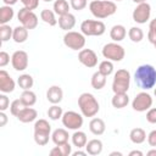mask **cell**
<instances>
[{"label": "cell", "mask_w": 156, "mask_h": 156, "mask_svg": "<svg viewBox=\"0 0 156 156\" xmlns=\"http://www.w3.org/2000/svg\"><path fill=\"white\" fill-rule=\"evenodd\" d=\"M134 80L143 90L154 88L156 85V68L151 65H140L134 73Z\"/></svg>", "instance_id": "cell-1"}, {"label": "cell", "mask_w": 156, "mask_h": 156, "mask_svg": "<svg viewBox=\"0 0 156 156\" xmlns=\"http://www.w3.org/2000/svg\"><path fill=\"white\" fill-rule=\"evenodd\" d=\"M89 10L96 18H106L116 13L117 5L111 0H93L89 5Z\"/></svg>", "instance_id": "cell-2"}, {"label": "cell", "mask_w": 156, "mask_h": 156, "mask_svg": "<svg viewBox=\"0 0 156 156\" xmlns=\"http://www.w3.org/2000/svg\"><path fill=\"white\" fill-rule=\"evenodd\" d=\"M78 106L84 117H94L100 110V105L96 98L90 93H83L79 95Z\"/></svg>", "instance_id": "cell-3"}, {"label": "cell", "mask_w": 156, "mask_h": 156, "mask_svg": "<svg viewBox=\"0 0 156 156\" xmlns=\"http://www.w3.org/2000/svg\"><path fill=\"white\" fill-rule=\"evenodd\" d=\"M130 84V73L127 69H118L115 73L113 82H112V90L115 94L127 93Z\"/></svg>", "instance_id": "cell-4"}, {"label": "cell", "mask_w": 156, "mask_h": 156, "mask_svg": "<svg viewBox=\"0 0 156 156\" xmlns=\"http://www.w3.org/2000/svg\"><path fill=\"white\" fill-rule=\"evenodd\" d=\"M80 30L87 37H100L105 33L106 26L102 21L84 20L80 24Z\"/></svg>", "instance_id": "cell-5"}, {"label": "cell", "mask_w": 156, "mask_h": 156, "mask_svg": "<svg viewBox=\"0 0 156 156\" xmlns=\"http://www.w3.org/2000/svg\"><path fill=\"white\" fill-rule=\"evenodd\" d=\"M102 55L105 58L112 61V62H119L124 58L126 51L122 45L115 43H108L102 48Z\"/></svg>", "instance_id": "cell-6"}, {"label": "cell", "mask_w": 156, "mask_h": 156, "mask_svg": "<svg viewBox=\"0 0 156 156\" xmlns=\"http://www.w3.org/2000/svg\"><path fill=\"white\" fill-rule=\"evenodd\" d=\"M63 44L71 50H82L85 45V35L79 32L68 30L63 35Z\"/></svg>", "instance_id": "cell-7"}, {"label": "cell", "mask_w": 156, "mask_h": 156, "mask_svg": "<svg viewBox=\"0 0 156 156\" xmlns=\"http://www.w3.org/2000/svg\"><path fill=\"white\" fill-rule=\"evenodd\" d=\"M62 119V124L67 128V129H72V130H78L82 126H83V116L76 111H67L62 115L61 117Z\"/></svg>", "instance_id": "cell-8"}, {"label": "cell", "mask_w": 156, "mask_h": 156, "mask_svg": "<svg viewBox=\"0 0 156 156\" xmlns=\"http://www.w3.org/2000/svg\"><path fill=\"white\" fill-rule=\"evenodd\" d=\"M17 18L21 22V24L24 26L27 29H34L38 26V16L27 7L20 9L17 13Z\"/></svg>", "instance_id": "cell-9"}, {"label": "cell", "mask_w": 156, "mask_h": 156, "mask_svg": "<svg viewBox=\"0 0 156 156\" xmlns=\"http://www.w3.org/2000/svg\"><path fill=\"white\" fill-rule=\"evenodd\" d=\"M151 106H152V98L146 91H141V93L136 94V96L132 101L133 110H135L138 112H144V111L149 110Z\"/></svg>", "instance_id": "cell-10"}, {"label": "cell", "mask_w": 156, "mask_h": 156, "mask_svg": "<svg viewBox=\"0 0 156 156\" xmlns=\"http://www.w3.org/2000/svg\"><path fill=\"white\" fill-rule=\"evenodd\" d=\"M150 15H151V6L147 2H141V4H138V6L134 9L132 16L134 22L143 24V23H146V21L150 18Z\"/></svg>", "instance_id": "cell-11"}, {"label": "cell", "mask_w": 156, "mask_h": 156, "mask_svg": "<svg viewBox=\"0 0 156 156\" xmlns=\"http://www.w3.org/2000/svg\"><path fill=\"white\" fill-rule=\"evenodd\" d=\"M78 60L88 68H93L98 65V55L91 49H82L78 54Z\"/></svg>", "instance_id": "cell-12"}, {"label": "cell", "mask_w": 156, "mask_h": 156, "mask_svg": "<svg viewBox=\"0 0 156 156\" xmlns=\"http://www.w3.org/2000/svg\"><path fill=\"white\" fill-rule=\"evenodd\" d=\"M12 67L16 71H24L28 67V54L23 50H17L11 56Z\"/></svg>", "instance_id": "cell-13"}, {"label": "cell", "mask_w": 156, "mask_h": 156, "mask_svg": "<svg viewBox=\"0 0 156 156\" xmlns=\"http://www.w3.org/2000/svg\"><path fill=\"white\" fill-rule=\"evenodd\" d=\"M15 85H16V83L11 78V76L6 71L1 69L0 71V91L5 93V94L12 93L15 90Z\"/></svg>", "instance_id": "cell-14"}, {"label": "cell", "mask_w": 156, "mask_h": 156, "mask_svg": "<svg viewBox=\"0 0 156 156\" xmlns=\"http://www.w3.org/2000/svg\"><path fill=\"white\" fill-rule=\"evenodd\" d=\"M62 98H63V91L58 85H52L46 91V99L52 105L60 104L62 101Z\"/></svg>", "instance_id": "cell-15"}, {"label": "cell", "mask_w": 156, "mask_h": 156, "mask_svg": "<svg viewBox=\"0 0 156 156\" xmlns=\"http://www.w3.org/2000/svg\"><path fill=\"white\" fill-rule=\"evenodd\" d=\"M38 117V112L35 108L30 107V106H26L17 116V119L22 123H30L33 121H35Z\"/></svg>", "instance_id": "cell-16"}, {"label": "cell", "mask_w": 156, "mask_h": 156, "mask_svg": "<svg viewBox=\"0 0 156 156\" xmlns=\"http://www.w3.org/2000/svg\"><path fill=\"white\" fill-rule=\"evenodd\" d=\"M57 22H58V26H60L61 29L68 32L69 29H72L74 27V24H76V17H74V15H72L71 12H68L66 15L58 16V21Z\"/></svg>", "instance_id": "cell-17"}, {"label": "cell", "mask_w": 156, "mask_h": 156, "mask_svg": "<svg viewBox=\"0 0 156 156\" xmlns=\"http://www.w3.org/2000/svg\"><path fill=\"white\" fill-rule=\"evenodd\" d=\"M68 138H69L68 132L63 128H57L51 134V139H52L55 145H61V144L68 143Z\"/></svg>", "instance_id": "cell-18"}, {"label": "cell", "mask_w": 156, "mask_h": 156, "mask_svg": "<svg viewBox=\"0 0 156 156\" xmlns=\"http://www.w3.org/2000/svg\"><path fill=\"white\" fill-rule=\"evenodd\" d=\"M89 129L94 135H101L105 133L106 124H105L104 119H101V118H93L89 122Z\"/></svg>", "instance_id": "cell-19"}, {"label": "cell", "mask_w": 156, "mask_h": 156, "mask_svg": "<svg viewBox=\"0 0 156 156\" xmlns=\"http://www.w3.org/2000/svg\"><path fill=\"white\" fill-rule=\"evenodd\" d=\"M126 35H127V30H126V27L122 26V24H116L110 30V37L116 43L122 41L126 38Z\"/></svg>", "instance_id": "cell-20"}, {"label": "cell", "mask_w": 156, "mask_h": 156, "mask_svg": "<svg viewBox=\"0 0 156 156\" xmlns=\"http://www.w3.org/2000/svg\"><path fill=\"white\" fill-rule=\"evenodd\" d=\"M85 150L89 155L91 156H96V155H100L101 151H102V141L99 140V139H91L85 145Z\"/></svg>", "instance_id": "cell-21"}, {"label": "cell", "mask_w": 156, "mask_h": 156, "mask_svg": "<svg viewBox=\"0 0 156 156\" xmlns=\"http://www.w3.org/2000/svg\"><path fill=\"white\" fill-rule=\"evenodd\" d=\"M111 104L115 108H123L129 104V96L127 95V93H119V94H115Z\"/></svg>", "instance_id": "cell-22"}, {"label": "cell", "mask_w": 156, "mask_h": 156, "mask_svg": "<svg viewBox=\"0 0 156 156\" xmlns=\"http://www.w3.org/2000/svg\"><path fill=\"white\" fill-rule=\"evenodd\" d=\"M12 39L15 40V43H18V44L24 43L28 39V29L24 26H18V27L13 28Z\"/></svg>", "instance_id": "cell-23"}, {"label": "cell", "mask_w": 156, "mask_h": 156, "mask_svg": "<svg viewBox=\"0 0 156 156\" xmlns=\"http://www.w3.org/2000/svg\"><path fill=\"white\" fill-rule=\"evenodd\" d=\"M129 139L134 144H141L146 140V133L143 128H133L129 133Z\"/></svg>", "instance_id": "cell-24"}, {"label": "cell", "mask_w": 156, "mask_h": 156, "mask_svg": "<svg viewBox=\"0 0 156 156\" xmlns=\"http://www.w3.org/2000/svg\"><path fill=\"white\" fill-rule=\"evenodd\" d=\"M72 154V146L68 143L61 144V145H56L54 149L50 150V155L51 156H68Z\"/></svg>", "instance_id": "cell-25"}, {"label": "cell", "mask_w": 156, "mask_h": 156, "mask_svg": "<svg viewBox=\"0 0 156 156\" xmlns=\"http://www.w3.org/2000/svg\"><path fill=\"white\" fill-rule=\"evenodd\" d=\"M13 9L9 5H4L0 7V24H6L13 18Z\"/></svg>", "instance_id": "cell-26"}, {"label": "cell", "mask_w": 156, "mask_h": 156, "mask_svg": "<svg viewBox=\"0 0 156 156\" xmlns=\"http://www.w3.org/2000/svg\"><path fill=\"white\" fill-rule=\"evenodd\" d=\"M90 83H91V87H93L94 89L101 90V89L105 87V84H106V76H104L101 72L98 71V72H95V73L91 76Z\"/></svg>", "instance_id": "cell-27"}, {"label": "cell", "mask_w": 156, "mask_h": 156, "mask_svg": "<svg viewBox=\"0 0 156 156\" xmlns=\"http://www.w3.org/2000/svg\"><path fill=\"white\" fill-rule=\"evenodd\" d=\"M72 143L74 146H77L78 149H82L87 145L88 139H87V134L82 130H76L72 134Z\"/></svg>", "instance_id": "cell-28"}, {"label": "cell", "mask_w": 156, "mask_h": 156, "mask_svg": "<svg viewBox=\"0 0 156 156\" xmlns=\"http://www.w3.org/2000/svg\"><path fill=\"white\" fill-rule=\"evenodd\" d=\"M69 6L71 4H68L67 0H56L54 2V12L58 16L66 15L69 12Z\"/></svg>", "instance_id": "cell-29"}, {"label": "cell", "mask_w": 156, "mask_h": 156, "mask_svg": "<svg viewBox=\"0 0 156 156\" xmlns=\"http://www.w3.org/2000/svg\"><path fill=\"white\" fill-rule=\"evenodd\" d=\"M21 101L24 104V106H33L37 102V95L34 91H32L30 89L28 90H23V93L21 94Z\"/></svg>", "instance_id": "cell-30"}, {"label": "cell", "mask_w": 156, "mask_h": 156, "mask_svg": "<svg viewBox=\"0 0 156 156\" xmlns=\"http://www.w3.org/2000/svg\"><path fill=\"white\" fill-rule=\"evenodd\" d=\"M17 84L20 85V88H22L23 90H28L33 87L34 84V80H33V77L30 74H21L17 79Z\"/></svg>", "instance_id": "cell-31"}, {"label": "cell", "mask_w": 156, "mask_h": 156, "mask_svg": "<svg viewBox=\"0 0 156 156\" xmlns=\"http://www.w3.org/2000/svg\"><path fill=\"white\" fill-rule=\"evenodd\" d=\"M40 18H41L45 23H48L49 26H55V24H57V20H56V17H55V12L51 11V10H49V9L41 10V12H40Z\"/></svg>", "instance_id": "cell-32"}, {"label": "cell", "mask_w": 156, "mask_h": 156, "mask_svg": "<svg viewBox=\"0 0 156 156\" xmlns=\"http://www.w3.org/2000/svg\"><path fill=\"white\" fill-rule=\"evenodd\" d=\"M128 37L133 43H140L144 39V32L139 27H132L128 32Z\"/></svg>", "instance_id": "cell-33"}, {"label": "cell", "mask_w": 156, "mask_h": 156, "mask_svg": "<svg viewBox=\"0 0 156 156\" xmlns=\"http://www.w3.org/2000/svg\"><path fill=\"white\" fill-rule=\"evenodd\" d=\"M49 138H50V133H46V132H35L34 130V141L39 146L46 145L49 143Z\"/></svg>", "instance_id": "cell-34"}, {"label": "cell", "mask_w": 156, "mask_h": 156, "mask_svg": "<svg viewBox=\"0 0 156 156\" xmlns=\"http://www.w3.org/2000/svg\"><path fill=\"white\" fill-rule=\"evenodd\" d=\"M12 34H13V29L9 24H1L0 26V39L2 43L10 40L12 38Z\"/></svg>", "instance_id": "cell-35"}, {"label": "cell", "mask_w": 156, "mask_h": 156, "mask_svg": "<svg viewBox=\"0 0 156 156\" xmlns=\"http://www.w3.org/2000/svg\"><path fill=\"white\" fill-rule=\"evenodd\" d=\"M62 115H63L62 107H60L57 104H56V105H52V106L49 107V110H48V116H49V118L52 119V121H56V119L61 118Z\"/></svg>", "instance_id": "cell-36"}, {"label": "cell", "mask_w": 156, "mask_h": 156, "mask_svg": "<svg viewBox=\"0 0 156 156\" xmlns=\"http://www.w3.org/2000/svg\"><path fill=\"white\" fill-rule=\"evenodd\" d=\"M99 72H101L106 77L110 76V74H112V72H113V63H112V61L105 60V61L100 62V65H99Z\"/></svg>", "instance_id": "cell-37"}, {"label": "cell", "mask_w": 156, "mask_h": 156, "mask_svg": "<svg viewBox=\"0 0 156 156\" xmlns=\"http://www.w3.org/2000/svg\"><path fill=\"white\" fill-rule=\"evenodd\" d=\"M24 107H26V106H24V104L21 101V99H16V100H13V101L10 104V112H11L12 116L17 117L18 113H20Z\"/></svg>", "instance_id": "cell-38"}, {"label": "cell", "mask_w": 156, "mask_h": 156, "mask_svg": "<svg viewBox=\"0 0 156 156\" xmlns=\"http://www.w3.org/2000/svg\"><path fill=\"white\" fill-rule=\"evenodd\" d=\"M34 130L35 132H46L50 133L51 132V126L49 124V122L46 119H38L34 123Z\"/></svg>", "instance_id": "cell-39"}, {"label": "cell", "mask_w": 156, "mask_h": 156, "mask_svg": "<svg viewBox=\"0 0 156 156\" xmlns=\"http://www.w3.org/2000/svg\"><path fill=\"white\" fill-rule=\"evenodd\" d=\"M71 4V7L76 11H80L83 9H85L87 6V0H71L69 1Z\"/></svg>", "instance_id": "cell-40"}, {"label": "cell", "mask_w": 156, "mask_h": 156, "mask_svg": "<svg viewBox=\"0 0 156 156\" xmlns=\"http://www.w3.org/2000/svg\"><path fill=\"white\" fill-rule=\"evenodd\" d=\"M146 121L149 123H156V107H150L146 112Z\"/></svg>", "instance_id": "cell-41"}, {"label": "cell", "mask_w": 156, "mask_h": 156, "mask_svg": "<svg viewBox=\"0 0 156 156\" xmlns=\"http://www.w3.org/2000/svg\"><path fill=\"white\" fill-rule=\"evenodd\" d=\"M21 2L24 5V7L32 10V11L39 6V0H21Z\"/></svg>", "instance_id": "cell-42"}, {"label": "cell", "mask_w": 156, "mask_h": 156, "mask_svg": "<svg viewBox=\"0 0 156 156\" xmlns=\"http://www.w3.org/2000/svg\"><path fill=\"white\" fill-rule=\"evenodd\" d=\"M10 106V100L5 94L0 95V111H5Z\"/></svg>", "instance_id": "cell-43"}, {"label": "cell", "mask_w": 156, "mask_h": 156, "mask_svg": "<svg viewBox=\"0 0 156 156\" xmlns=\"http://www.w3.org/2000/svg\"><path fill=\"white\" fill-rule=\"evenodd\" d=\"M10 62V55L6 51H0V67H5Z\"/></svg>", "instance_id": "cell-44"}, {"label": "cell", "mask_w": 156, "mask_h": 156, "mask_svg": "<svg viewBox=\"0 0 156 156\" xmlns=\"http://www.w3.org/2000/svg\"><path fill=\"white\" fill-rule=\"evenodd\" d=\"M147 143L150 146L156 147V130H151L147 135Z\"/></svg>", "instance_id": "cell-45"}, {"label": "cell", "mask_w": 156, "mask_h": 156, "mask_svg": "<svg viewBox=\"0 0 156 156\" xmlns=\"http://www.w3.org/2000/svg\"><path fill=\"white\" fill-rule=\"evenodd\" d=\"M147 39H149V41L151 43V44H156V30H152V29H150L149 30V33H147Z\"/></svg>", "instance_id": "cell-46"}, {"label": "cell", "mask_w": 156, "mask_h": 156, "mask_svg": "<svg viewBox=\"0 0 156 156\" xmlns=\"http://www.w3.org/2000/svg\"><path fill=\"white\" fill-rule=\"evenodd\" d=\"M7 123V116L5 115L4 111L0 112V127H5V124Z\"/></svg>", "instance_id": "cell-47"}, {"label": "cell", "mask_w": 156, "mask_h": 156, "mask_svg": "<svg viewBox=\"0 0 156 156\" xmlns=\"http://www.w3.org/2000/svg\"><path fill=\"white\" fill-rule=\"evenodd\" d=\"M72 155H73V156H85V155H88V152H87V151H80V150H77V151L72 152Z\"/></svg>", "instance_id": "cell-48"}, {"label": "cell", "mask_w": 156, "mask_h": 156, "mask_svg": "<svg viewBox=\"0 0 156 156\" xmlns=\"http://www.w3.org/2000/svg\"><path fill=\"white\" fill-rule=\"evenodd\" d=\"M143 156V152L141 151H139V150H133V151H130L129 152V156Z\"/></svg>", "instance_id": "cell-49"}, {"label": "cell", "mask_w": 156, "mask_h": 156, "mask_svg": "<svg viewBox=\"0 0 156 156\" xmlns=\"http://www.w3.org/2000/svg\"><path fill=\"white\" fill-rule=\"evenodd\" d=\"M149 28H150V29H152V30H156V18H154V20L150 22Z\"/></svg>", "instance_id": "cell-50"}, {"label": "cell", "mask_w": 156, "mask_h": 156, "mask_svg": "<svg viewBox=\"0 0 156 156\" xmlns=\"http://www.w3.org/2000/svg\"><path fill=\"white\" fill-rule=\"evenodd\" d=\"M4 1V4L5 5H9V6H12V5H15L18 0H2Z\"/></svg>", "instance_id": "cell-51"}, {"label": "cell", "mask_w": 156, "mask_h": 156, "mask_svg": "<svg viewBox=\"0 0 156 156\" xmlns=\"http://www.w3.org/2000/svg\"><path fill=\"white\" fill-rule=\"evenodd\" d=\"M147 156H156V149H152V150L147 151Z\"/></svg>", "instance_id": "cell-52"}, {"label": "cell", "mask_w": 156, "mask_h": 156, "mask_svg": "<svg viewBox=\"0 0 156 156\" xmlns=\"http://www.w3.org/2000/svg\"><path fill=\"white\" fill-rule=\"evenodd\" d=\"M110 155H111V156H115V155H117V156H122V152H117V151H113V152H111Z\"/></svg>", "instance_id": "cell-53"}, {"label": "cell", "mask_w": 156, "mask_h": 156, "mask_svg": "<svg viewBox=\"0 0 156 156\" xmlns=\"http://www.w3.org/2000/svg\"><path fill=\"white\" fill-rule=\"evenodd\" d=\"M135 4H141V2H146V0H133Z\"/></svg>", "instance_id": "cell-54"}, {"label": "cell", "mask_w": 156, "mask_h": 156, "mask_svg": "<svg viewBox=\"0 0 156 156\" xmlns=\"http://www.w3.org/2000/svg\"><path fill=\"white\" fill-rule=\"evenodd\" d=\"M43 1H45V2H50V1H52V0H43Z\"/></svg>", "instance_id": "cell-55"}, {"label": "cell", "mask_w": 156, "mask_h": 156, "mask_svg": "<svg viewBox=\"0 0 156 156\" xmlns=\"http://www.w3.org/2000/svg\"><path fill=\"white\" fill-rule=\"evenodd\" d=\"M154 94H155V96H156V88H155V90H154Z\"/></svg>", "instance_id": "cell-56"}, {"label": "cell", "mask_w": 156, "mask_h": 156, "mask_svg": "<svg viewBox=\"0 0 156 156\" xmlns=\"http://www.w3.org/2000/svg\"><path fill=\"white\" fill-rule=\"evenodd\" d=\"M113 1H122V0H113Z\"/></svg>", "instance_id": "cell-57"}, {"label": "cell", "mask_w": 156, "mask_h": 156, "mask_svg": "<svg viewBox=\"0 0 156 156\" xmlns=\"http://www.w3.org/2000/svg\"><path fill=\"white\" fill-rule=\"evenodd\" d=\"M155 49H156V44H155Z\"/></svg>", "instance_id": "cell-58"}]
</instances>
